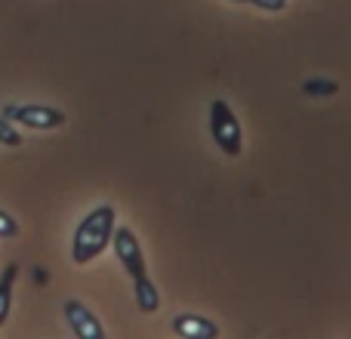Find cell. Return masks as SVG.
Here are the masks:
<instances>
[{
	"mask_svg": "<svg viewBox=\"0 0 351 339\" xmlns=\"http://www.w3.org/2000/svg\"><path fill=\"white\" fill-rule=\"evenodd\" d=\"M114 229H117V213L111 204H102L86 213V216L80 219L77 231H74V241H71L74 266H90L93 259H99V256L111 247Z\"/></svg>",
	"mask_w": 351,
	"mask_h": 339,
	"instance_id": "obj_1",
	"label": "cell"
},
{
	"mask_svg": "<svg viewBox=\"0 0 351 339\" xmlns=\"http://www.w3.org/2000/svg\"><path fill=\"white\" fill-rule=\"evenodd\" d=\"M210 136L228 158H237L243 152V130L237 121L234 108L225 99H213L210 102Z\"/></svg>",
	"mask_w": 351,
	"mask_h": 339,
	"instance_id": "obj_2",
	"label": "cell"
},
{
	"mask_svg": "<svg viewBox=\"0 0 351 339\" xmlns=\"http://www.w3.org/2000/svg\"><path fill=\"white\" fill-rule=\"evenodd\" d=\"M3 117L28 130H56L65 124V115L59 108H49V105H6Z\"/></svg>",
	"mask_w": 351,
	"mask_h": 339,
	"instance_id": "obj_3",
	"label": "cell"
},
{
	"mask_svg": "<svg viewBox=\"0 0 351 339\" xmlns=\"http://www.w3.org/2000/svg\"><path fill=\"white\" fill-rule=\"evenodd\" d=\"M111 247H114L117 262L123 266V272H127L130 278H139V274L148 272L145 253H142V244H139V237L133 235V229H114V235H111Z\"/></svg>",
	"mask_w": 351,
	"mask_h": 339,
	"instance_id": "obj_4",
	"label": "cell"
},
{
	"mask_svg": "<svg viewBox=\"0 0 351 339\" xmlns=\"http://www.w3.org/2000/svg\"><path fill=\"white\" fill-rule=\"evenodd\" d=\"M62 312H65L68 327L74 330L77 339H105V327L99 324V318L93 315L80 299H68V303L62 305Z\"/></svg>",
	"mask_w": 351,
	"mask_h": 339,
	"instance_id": "obj_5",
	"label": "cell"
},
{
	"mask_svg": "<svg viewBox=\"0 0 351 339\" xmlns=\"http://www.w3.org/2000/svg\"><path fill=\"white\" fill-rule=\"evenodd\" d=\"M173 330H176V336H182V339H216L219 336L216 324L200 315H176Z\"/></svg>",
	"mask_w": 351,
	"mask_h": 339,
	"instance_id": "obj_6",
	"label": "cell"
},
{
	"mask_svg": "<svg viewBox=\"0 0 351 339\" xmlns=\"http://www.w3.org/2000/svg\"><path fill=\"white\" fill-rule=\"evenodd\" d=\"M133 293H136V305H139L142 315H154V312L160 309V290H158V284L148 278V272L133 278Z\"/></svg>",
	"mask_w": 351,
	"mask_h": 339,
	"instance_id": "obj_7",
	"label": "cell"
},
{
	"mask_svg": "<svg viewBox=\"0 0 351 339\" xmlns=\"http://www.w3.org/2000/svg\"><path fill=\"white\" fill-rule=\"evenodd\" d=\"M16 278H19V266L10 262L3 268V274H0V327L6 324V318L12 312V284H16Z\"/></svg>",
	"mask_w": 351,
	"mask_h": 339,
	"instance_id": "obj_8",
	"label": "cell"
},
{
	"mask_svg": "<svg viewBox=\"0 0 351 339\" xmlns=\"http://www.w3.org/2000/svg\"><path fill=\"white\" fill-rule=\"evenodd\" d=\"M302 93L305 96H336V93H339V84L330 78H311L302 84Z\"/></svg>",
	"mask_w": 351,
	"mask_h": 339,
	"instance_id": "obj_9",
	"label": "cell"
},
{
	"mask_svg": "<svg viewBox=\"0 0 351 339\" xmlns=\"http://www.w3.org/2000/svg\"><path fill=\"white\" fill-rule=\"evenodd\" d=\"M0 145H6V148L22 145V133H19V130L12 127V121H6V117H0Z\"/></svg>",
	"mask_w": 351,
	"mask_h": 339,
	"instance_id": "obj_10",
	"label": "cell"
},
{
	"mask_svg": "<svg viewBox=\"0 0 351 339\" xmlns=\"http://www.w3.org/2000/svg\"><path fill=\"white\" fill-rule=\"evenodd\" d=\"M16 235H19V222L10 216V213L0 210V237L6 241V237H16Z\"/></svg>",
	"mask_w": 351,
	"mask_h": 339,
	"instance_id": "obj_11",
	"label": "cell"
},
{
	"mask_svg": "<svg viewBox=\"0 0 351 339\" xmlns=\"http://www.w3.org/2000/svg\"><path fill=\"white\" fill-rule=\"evenodd\" d=\"M247 3L259 6V10H265V12H280V10H287V0H247Z\"/></svg>",
	"mask_w": 351,
	"mask_h": 339,
	"instance_id": "obj_12",
	"label": "cell"
},
{
	"mask_svg": "<svg viewBox=\"0 0 351 339\" xmlns=\"http://www.w3.org/2000/svg\"><path fill=\"white\" fill-rule=\"evenodd\" d=\"M228 3H247V0H228Z\"/></svg>",
	"mask_w": 351,
	"mask_h": 339,
	"instance_id": "obj_13",
	"label": "cell"
}]
</instances>
